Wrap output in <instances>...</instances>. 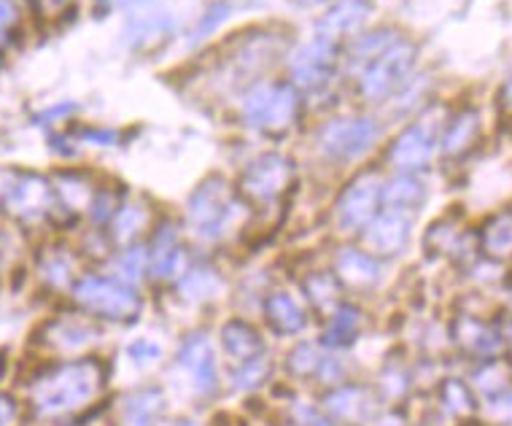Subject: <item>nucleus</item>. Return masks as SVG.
<instances>
[{
  "label": "nucleus",
  "mask_w": 512,
  "mask_h": 426,
  "mask_svg": "<svg viewBox=\"0 0 512 426\" xmlns=\"http://www.w3.org/2000/svg\"><path fill=\"white\" fill-rule=\"evenodd\" d=\"M297 111L300 95L294 84H259L243 100V119L256 130H286Z\"/></svg>",
  "instance_id": "1"
},
{
  "label": "nucleus",
  "mask_w": 512,
  "mask_h": 426,
  "mask_svg": "<svg viewBox=\"0 0 512 426\" xmlns=\"http://www.w3.org/2000/svg\"><path fill=\"white\" fill-rule=\"evenodd\" d=\"M380 127L370 116H337L321 127L318 146L332 160L351 162L364 157L378 143Z\"/></svg>",
  "instance_id": "2"
},
{
  "label": "nucleus",
  "mask_w": 512,
  "mask_h": 426,
  "mask_svg": "<svg viewBox=\"0 0 512 426\" xmlns=\"http://www.w3.org/2000/svg\"><path fill=\"white\" fill-rule=\"evenodd\" d=\"M415 46L399 38L397 44L375 57L362 73V95L367 100L391 98L394 92L405 87L407 76L415 65Z\"/></svg>",
  "instance_id": "3"
},
{
  "label": "nucleus",
  "mask_w": 512,
  "mask_h": 426,
  "mask_svg": "<svg viewBox=\"0 0 512 426\" xmlns=\"http://www.w3.org/2000/svg\"><path fill=\"white\" fill-rule=\"evenodd\" d=\"M434 149H437V127L432 122H415L391 143L386 160L399 173H415V170H424L432 162Z\"/></svg>",
  "instance_id": "4"
},
{
  "label": "nucleus",
  "mask_w": 512,
  "mask_h": 426,
  "mask_svg": "<svg viewBox=\"0 0 512 426\" xmlns=\"http://www.w3.org/2000/svg\"><path fill=\"white\" fill-rule=\"evenodd\" d=\"M335 41L329 38H313L308 44H302L297 52H294L292 63V79L294 87L300 89H318L324 87L335 71Z\"/></svg>",
  "instance_id": "5"
},
{
  "label": "nucleus",
  "mask_w": 512,
  "mask_h": 426,
  "mask_svg": "<svg viewBox=\"0 0 512 426\" xmlns=\"http://www.w3.org/2000/svg\"><path fill=\"white\" fill-rule=\"evenodd\" d=\"M380 203H383V181L375 173H367V176L356 178L343 192L340 205H337V219L348 230H356L375 219Z\"/></svg>",
  "instance_id": "6"
},
{
  "label": "nucleus",
  "mask_w": 512,
  "mask_h": 426,
  "mask_svg": "<svg viewBox=\"0 0 512 426\" xmlns=\"http://www.w3.org/2000/svg\"><path fill=\"white\" fill-rule=\"evenodd\" d=\"M294 165L281 154H267L259 157L254 165H248L243 173V192H248L256 200H273L275 195H281L286 184L292 181Z\"/></svg>",
  "instance_id": "7"
},
{
  "label": "nucleus",
  "mask_w": 512,
  "mask_h": 426,
  "mask_svg": "<svg viewBox=\"0 0 512 426\" xmlns=\"http://www.w3.org/2000/svg\"><path fill=\"white\" fill-rule=\"evenodd\" d=\"M189 213L200 224L224 222L230 213V187L224 178H208L195 189V195L189 197Z\"/></svg>",
  "instance_id": "8"
},
{
  "label": "nucleus",
  "mask_w": 512,
  "mask_h": 426,
  "mask_svg": "<svg viewBox=\"0 0 512 426\" xmlns=\"http://www.w3.org/2000/svg\"><path fill=\"white\" fill-rule=\"evenodd\" d=\"M367 14H370V3L367 0H340L327 17L318 22V36L329 38V41L348 36V33H354L356 27L362 25Z\"/></svg>",
  "instance_id": "9"
},
{
  "label": "nucleus",
  "mask_w": 512,
  "mask_h": 426,
  "mask_svg": "<svg viewBox=\"0 0 512 426\" xmlns=\"http://www.w3.org/2000/svg\"><path fill=\"white\" fill-rule=\"evenodd\" d=\"M424 197L426 184L415 173H399L389 184H383V203L389 205L391 211H410L424 203Z\"/></svg>",
  "instance_id": "10"
},
{
  "label": "nucleus",
  "mask_w": 512,
  "mask_h": 426,
  "mask_svg": "<svg viewBox=\"0 0 512 426\" xmlns=\"http://www.w3.org/2000/svg\"><path fill=\"white\" fill-rule=\"evenodd\" d=\"M477 135H480V116H477V111L467 108L448 122V130L442 135V151L448 157H459L475 143Z\"/></svg>",
  "instance_id": "11"
},
{
  "label": "nucleus",
  "mask_w": 512,
  "mask_h": 426,
  "mask_svg": "<svg viewBox=\"0 0 512 426\" xmlns=\"http://www.w3.org/2000/svg\"><path fill=\"white\" fill-rule=\"evenodd\" d=\"M410 222L402 211H386L378 219H372L370 238L378 243L380 249H397L399 243L405 240Z\"/></svg>",
  "instance_id": "12"
},
{
  "label": "nucleus",
  "mask_w": 512,
  "mask_h": 426,
  "mask_svg": "<svg viewBox=\"0 0 512 426\" xmlns=\"http://www.w3.org/2000/svg\"><path fill=\"white\" fill-rule=\"evenodd\" d=\"M399 38L394 30H372V33H367L364 38H359L354 46H351V60L354 63H364L370 65L375 57H380V54L386 52L389 46L397 44Z\"/></svg>",
  "instance_id": "13"
},
{
  "label": "nucleus",
  "mask_w": 512,
  "mask_h": 426,
  "mask_svg": "<svg viewBox=\"0 0 512 426\" xmlns=\"http://www.w3.org/2000/svg\"><path fill=\"white\" fill-rule=\"evenodd\" d=\"M135 41L133 44H154V41H162V38L168 36L170 22L168 17H143L141 22H135Z\"/></svg>",
  "instance_id": "14"
},
{
  "label": "nucleus",
  "mask_w": 512,
  "mask_h": 426,
  "mask_svg": "<svg viewBox=\"0 0 512 426\" xmlns=\"http://www.w3.org/2000/svg\"><path fill=\"white\" fill-rule=\"evenodd\" d=\"M143 222H146V213H143V208H124L122 213H119V219H116V224H119V230H127V232H135L138 227H143Z\"/></svg>",
  "instance_id": "15"
},
{
  "label": "nucleus",
  "mask_w": 512,
  "mask_h": 426,
  "mask_svg": "<svg viewBox=\"0 0 512 426\" xmlns=\"http://www.w3.org/2000/svg\"><path fill=\"white\" fill-rule=\"evenodd\" d=\"M227 6H224V3H216V6H213L211 11H208V14H205V22L203 25H200V33H208V30H211V27H216L221 22V19L227 17Z\"/></svg>",
  "instance_id": "16"
},
{
  "label": "nucleus",
  "mask_w": 512,
  "mask_h": 426,
  "mask_svg": "<svg viewBox=\"0 0 512 426\" xmlns=\"http://www.w3.org/2000/svg\"><path fill=\"white\" fill-rule=\"evenodd\" d=\"M11 22V6L6 0H0V27H6Z\"/></svg>",
  "instance_id": "17"
},
{
  "label": "nucleus",
  "mask_w": 512,
  "mask_h": 426,
  "mask_svg": "<svg viewBox=\"0 0 512 426\" xmlns=\"http://www.w3.org/2000/svg\"><path fill=\"white\" fill-rule=\"evenodd\" d=\"M308 6H324V3H332V0H305Z\"/></svg>",
  "instance_id": "18"
},
{
  "label": "nucleus",
  "mask_w": 512,
  "mask_h": 426,
  "mask_svg": "<svg viewBox=\"0 0 512 426\" xmlns=\"http://www.w3.org/2000/svg\"><path fill=\"white\" fill-rule=\"evenodd\" d=\"M504 95H507V100H510V103H512V79H510V84L504 87Z\"/></svg>",
  "instance_id": "19"
},
{
  "label": "nucleus",
  "mask_w": 512,
  "mask_h": 426,
  "mask_svg": "<svg viewBox=\"0 0 512 426\" xmlns=\"http://www.w3.org/2000/svg\"><path fill=\"white\" fill-rule=\"evenodd\" d=\"M127 6H138V3H143V0H124Z\"/></svg>",
  "instance_id": "20"
}]
</instances>
